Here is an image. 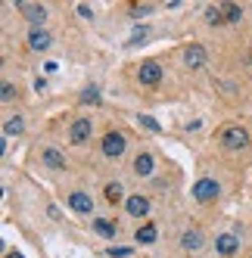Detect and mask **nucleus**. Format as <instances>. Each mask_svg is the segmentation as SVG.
Instances as JSON below:
<instances>
[{
    "instance_id": "obj_19",
    "label": "nucleus",
    "mask_w": 252,
    "mask_h": 258,
    "mask_svg": "<svg viewBox=\"0 0 252 258\" xmlns=\"http://www.w3.org/2000/svg\"><path fill=\"white\" fill-rule=\"evenodd\" d=\"M16 100H19V87H16V81L4 78V84H0V103H4V106H13Z\"/></svg>"
},
{
    "instance_id": "obj_17",
    "label": "nucleus",
    "mask_w": 252,
    "mask_h": 258,
    "mask_svg": "<svg viewBox=\"0 0 252 258\" xmlns=\"http://www.w3.org/2000/svg\"><path fill=\"white\" fill-rule=\"evenodd\" d=\"M206 25H209V28H221V25H227L221 4H209V7H206Z\"/></svg>"
},
{
    "instance_id": "obj_25",
    "label": "nucleus",
    "mask_w": 252,
    "mask_h": 258,
    "mask_svg": "<svg viewBox=\"0 0 252 258\" xmlns=\"http://www.w3.org/2000/svg\"><path fill=\"white\" fill-rule=\"evenodd\" d=\"M81 103H91V106H97V103H100V90H97V87H87L84 94H81Z\"/></svg>"
},
{
    "instance_id": "obj_10",
    "label": "nucleus",
    "mask_w": 252,
    "mask_h": 258,
    "mask_svg": "<svg viewBox=\"0 0 252 258\" xmlns=\"http://www.w3.org/2000/svg\"><path fill=\"white\" fill-rule=\"evenodd\" d=\"M66 206L75 212V215H91V212H94V196L84 193V190H72V193L66 196Z\"/></svg>"
},
{
    "instance_id": "obj_15",
    "label": "nucleus",
    "mask_w": 252,
    "mask_h": 258,
    "mask_svg": "<svg viewBox=\"0 0 252 258\" xmlns=\"http://www.w3.org/2000/svg\"><path fill=\"white\" fill-rule=\"evenodd\" d=\"M103 193H106V202H109V206H118V202L124 206V199H128V196H124V183L121 180H109Z\"/></svg>"
},
{
    "instance_id": "obj_28",
    "label": "nucleus",
    "mask_w": 252,
    "mask_h": 258,
    "mask_svg": "<svg viewBox=\"0 0 252 258\" xmlns=\"http://www.w3.org/2000/svg\"><path fill=\"white\" fill-rule=\"evenodd\" d=\"M249 62H252V44H249Z\"/></svg>"
},
{
    "instance_id": "obj_22",
    "label": "nucleus",
    "mask_w": 252,
    "mask_h": 258,
    "mask_svg": "<svg viewBox=\"0 0 252 258\" xmlns=\"http://www.w3.org/2000/svg\"><path fill=\"white\" fill-rule=\"evenodd\" d=\"M91 230H94L97 236H103V239H112V236H115V224H112V221H106V218H94Z\"/></svg>"
},
{
    "instance_id": "obj_6",
    "label": "nucleus",
    "mask_w": 252,
    "mask_h": 258,
    "mask_svg": "<svg viewBox=\"0 0 252 258\" xmlns=\"http://www.w3.org/2000/svg\"><path fill=\"white\" fill-rule=\"evenodd\" d=\"M25 47H28L31 53H47V50L53 47V34H50V28H47V25L28 28V31H25Z\"/></svg>"
},
{
    "instance_id": "obj_9",
    "label": "nucleus",
    "mask_w": 252,
    "mask_h": 258,
    "mask_svg": "<svg viewBox=\"0 0 252 258\" xmlns=\"http://www.w3.org/2000/svg\"><path fill=\"white\" fill-rule=\"evenodd\" d=\"M22 19L28 22V28H38V25H47V19H50V10L44 7V4H38V0H31V4H25V10L19 13Z\"/></svg>"
},
{
    "instance_id": "obj_24",
    "label": "nucleus",
    "mask_w": 252,
    "mask_h": 258,
    "mask_svg": "<svg viewBox=\"0 0 252 258\" xmlns=\"http://www.w3.org/2000/svg\"><path fill=\"white\" fill-rule=\"evenodd\" d=\"M147 38H150V28L140 25V28H134V38L128 41V47H134V44H140V41H147Z\"/></svg>"
},
{
    "instance_id": "obj_5",
    "label": "nucleus",
    "mask_w": 252,
    "mask_h": 258,
    "mask_svg": "<svg viewBox=\"0 0 252 258\" xmlns=\"http://www.w3.org/2000/svg\"><path fill=\"white\" fill-rule=\"evenodd\" d=\"M181 66L190 69V72L206 69V66H209V50H206V44H200V41L184 44V47H181Z\"/></svg>"
},
{
    "instance_id": "obj_16",
    "label": "nucleus",
    "mask_w": 252,
    "mask_h": 258,
    "mask_svg": "<svg viewBox=\"0 0 252 258\" xmlns=\"http://www.w3.org/2000/svg\"><path fill=\"white\" fill-rule=\"evenodd\" d=\"M221 10H224L227 25H240L243 22V7L237 4V0H221Z\"/></svg>"
},
{
    "instance_id": "obj_8",
    "label": "nucleus",
    "mask_w": 252,
    "mask_h": 258,
    "mask_svg": "<svg viewBox=\"0 0 252 258\" xmlns=\"http://www.w3.org/2000/svg\"><path fill=\"white\" fill-rule=\"evenodd\" d=\"M38 159H41L44 168H50V171H66V168H69L66 153L56 150V146H41V150H38Z\"/></svg>"
},
{
    "instance_id": "obj_4",
    "label": "nucleus",
    "mask_w": 252,
    "mask_h": 258,
    "mask_svg": "<svg viewBox=\"0 0 252 258\" xmlns=\"http://www.w3.org/2000/svg\"><path fill=\"white\" fill-rule=\"evenodd\" d=\"M134 81L140 84V87H159L162 81H165V69H162V62L159 59H143L140 66H137V72H134Z\"/></svg>"
},
{
    "instance_id": "obj_27",
    "label": "nucleus",
    "mask_w": 252,
    "mask_h": 258,
    "mask_svg": "<svg viewBox=\"0 0 252 258\" xmlns=\"http://www.w3.org/2000/svg\"><path fill=\"white\" fill-rule=\"evenodd\" d=\"M7 258H25L22 252H7Z\"/></svg>"
},
{
    "instance_id": "obj_13",
    "label": "nucleus",
    "mask_w": 252,
    "mask_h": 258,
    "mask_svg": "<svg viewBox=\"0 0 252 258\" xmlns=\"http://www.w3.org/2000/svg\"><path fill=\"white\" fill-rule=\"evenodd\" d=\"M124 212H128L131 218H147L153 209H150V199H147V196L134 193V196H128V199H124Z\"/></svg>"
},
{
    "instance_id": "obj_18",
    "label": "nucleus",
    "mask_w": 252,
    "mask_h": 258,
    "mask_svg": "<svg viewBox=\"0 0 252 258\" xmlns=\"http://www.w3.org/2000/svg\"><path fill=\"white\" fill-rule=\"evenodd\" d=\"M134 239L140 246H150V243H156L159 239V230H156V224H140L137 230H134Z\"/></svg>"
},
{
    "instance_id": "obj_14",
    "label": "nucleus",
    "mask_w": 252,
    "mask_h": 258,
    "mask_svg": "<svg viewBox=\"0 0 252 258\" xmlns=\"http://www.w3.org/2000/svg\"><path fill=\"white\" fill-rule=\"evenodd\" d=\"M203 246H206L203 230H200V227H187L184 236H181V249H184V252H200Z\"/></svg>"
},
{
    "instance_id": "obj_3",
    "label": "nucleus",
    "mask_w": 252,
    "mask_h": 258,
    "mask_svg": "<svg viewBox=\"0 0 252 258\" xmlns=\"http://www.w3.org/2000/svg\"><path fill=\"white\" fill-rule=\"evenodd\" d=\"M91 137H94V118L91 115H75V118L69 121L66 140L72 146H87V143H91Z\"/></svg>"
},
{
    "instance_id": "obj_21",
    "label": "nucleus",
    "mask_w": 252,
    "mask_h": 258,
    "mask_svg": "<svg viewBox=\"0 0 252 258\" xmlns=\"http://www.w3.org/2000/svg\"><path fill=\"white\" fill-rule=\"evenodd\" d=\"M22 131H25V118L22 115H10L4 121V137H19Z\"/></svg>"
},
{
    "instance_id": "obj_29",
    "label": "nucleus",
    "mask_w": 252,
    "mask_h": 258,
    "mask_svg": "<svg viewBox=\"0 0 252 258\" xmlns=\"http://www.w3.org/2000/svg\"><path fill=\"white\" fill-rule=\"evenodd\" d=\"M249 258H252V255H249Z\"/></svg>"
},
{
    "instance_id": "obj_2",
    "label": "nucleus",
    "mask_w": 252,
    "mask_h": 258,
    "mask_svg": "<svg viewBox=\"0 0 252 258\" xmlns=\"http://www.w3.org/2000/svg\"><path fill=\"white\" fill-rule=\"evenodd\" d=\"M124 153H128V134H124L121 127H109V131L100 137V156L109 159V162H115Z\"/></svg>"
},
{
    "instance_id": "obj_12",
    "label": "nucleus",
    "mask_w": 252,
    "mask_h": 258,
    "mask_svg": "<svg viewBox=\"0 0 252 258\" xmlns=\"http://www.w3.org/2000/svg\"><path fill=\"white\" fill-rule=\"evenodd\" d=\"M131 171L137 174V177H153V171H156V159H153V153H137L134 156V162H131Z\"/></svg>"
},
{
    "instance_id": "obj_26",
    "label": "nucleus",
    "mask_w": 252,
    "mask_h": 258,
    "mask_svg": "<svg viewBox=\"0 0 252 258\" xmlns=\"http://www.w3.org/2000/svg\"><path fill=\"white\" fill-rule=\"evenodd\" d=\"M124 255H131L128 246H112V249H109V258H124Z\"/></svg>"
},
{
    "instance_id": "obj_20",
    "label": "nucleus",
    "mask_w": 252,
    "mask_h": 258,
    "mask_svg": "<svg viewBox=\"0 0 252 258\" xmlns=\"http://www.w3.org/2000/svg\"><path fill=\"white\" fill-rule=\"evenodd\" d=\"M124 13H128L131 19H147V16L153 13V4H140V0H128V7H124Z\"/></svg>"
},
{
    "instance_id": "obj_7",
    "label": "nucleus",
    "mask_w": 252,
    "mask_h": 258,
    "mask_svg": "<svg viewBox=\"0 0 252 258\" xmlns=\"http://www.w3.org/2000/svg\"><path fill=\"white\" fill-rule=\"evenodd\" d=\"M218 196H221V183L215 177H200L193 183V199L196 202H215Z\"/></svg>"
},
{
    "instance_id": "obj_23",
    "label": "nucleus",
    "mask_w": 252,
    "mask_h": 258,
    "mask_svg": "<svg viewBox=\"0 0 252 258\" xmlns=\"http://www.w3.org/2000/svg\"><path fill=\"white\" fill-rule=\"evenodd\" d=\"M137 124H140V127H147V131H153V134L162 131V124H159L156 118H150V115H137Z\"/></svg>"
},
{
    "instance_id": "obj_11",
    "label": "nucleus",
    "mask_w": 252,
    "mask_h": 258,
    "mask_svg": "<svg viewBox=\"0 0 252 258\" xmlns=\"http://www.w3.org/2000/svg\"><path fill=\"white\" fill-rule=\"evenodd\" d=\"M215 252H218L221 258H233L240 252V236L237 233H218L215 236Z\"/></svg>"
},
{
    "instance_id": "obj_1",
    "label": "nucleus",
    "mask_w": 252,
    "mask_h": 258,
    "mask_svg": "<svg viewBox=\"0 0 252 258\" xmlns=\"http://www.w3.org/2000/svg\"><path fill=\"white\" fill-rule=\"evenodd\" d=\"M218 143L224 146L227 153H246L249 146H252V134H249V127L240 124V121H227L218 127Z\"/></svg>"
}]
</instances>
